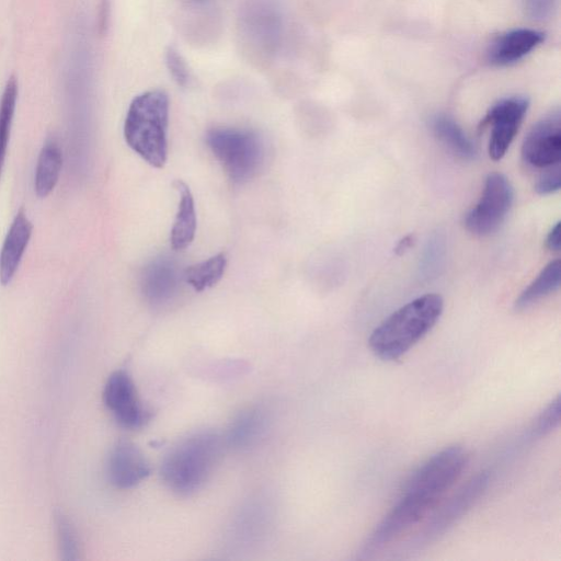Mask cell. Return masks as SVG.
<instances>
[{
  "mask_svg": "<svg viewBox=\"0 0 561 561\" xmlns=\"http://www.w3.org/2000/svg\"><path fill=\"white\" fill-rule=\"evenodd\" d=\"M525 13L533 20L543 21L548 19L557 0H522Z\"/></svg>",
  "mask_w": 561,
  "mask_h": 561,
  "instance_id": "obj_28",
  "label": "cell"
},
{
  "mask_svg": "<svg viewBox=\"0 0 561 561\" xmlns=\"http://www.w3.org/2000/svg\"><path fill=\"white\" fill-rule=\"evenodd\" d=\"M206 142L227 175L236 183L253 178L264 160V145L253 130L217 127L208 130Z\"/></svg>",
  "mask_w": 561,
  "mask_h": 561,
  "instance_id": "obj_4",
  "label": "cell"
},
{
  "mask_svg": "<svg viewBox=\"0 0 561 561\" xmlns=\"http://www.w3.org/2000/svg\"><path fill=\"white\" fill-rule=\"evenodd\" d=\"M468 460V453L462 446L453 445L439 450L411 474L402 494L434 508L460 478Z\"/></svg>",
  "mask_w": 561,
  "mask_h": 561,
  "instance_id": "obj_5",
  "label": "cell"
},
{
  "mask_svg": "<svg viewBox=\"0 0 561 561\" xmlns=\"http://www.w3.org/2000/svg\"><path fill=\"white\" fill-rule=\"evenodd\" d=\"M165 60L168 69L178 84L186 85L190 80V72L179 51L175 48L170 47L167 50Z\"/></svg>",
  "mask_w": 561,
  "mask_h": 561,
  "instance_id": "obj_27",
  "label": "cell"
},
{
  "mask_svg": "<svg viewBox=\"0 0 561 561\" xmlns=\"http://www.w3.org/2000/svg\"><path fill=\"white\" fill-rule=\"evenodd\" d=\"M543 170L536 182V192L540 195H549L559 191L561 185L560 163Z\"/></svg>",
  "mask_w": 561,
  "mask_h": 561,
  "instance_id": "obj_26",
  "label": "cell"
},
{
  "mask_svg": "<svg viewBox=\"0 0 561 561\" xmlns=\"http://www.w3.org/2000/svg\"><path fill=\"white\" fill-rule=\"evenodd\" d=\"M226 265V255L218 253L205 261L186 267L183 277L195 291L201 293L213 287L221 279Z\"/></svg>",
  "mask_w": 561,
  "mask_h": 561,
  "instance_id": "obj_21",
  "label": "cell"
},
{
  "mask_svg": "<svg viewBox=\"0 0 561 561\" xmlns=\"http://www.w3.org/2000/svg\"><path fill=\"white\" fill-rule=\"evenodd\" d=\"M546 34L534 28H514L492 41L485 57L490 65L504 67L513 65L537 48Z\"/></svg>",
  "mask_w": 561,
  "mask_h": 561,
  "instance_id": "obj_12",
  "label": "cell"
},
{
  "mask_svg": "<svg viewBox=\"0 0 561 561\" xmlns=\"http://www.w3.org/2000/svg\"><path fill=\"white\" fill-rule=\"evenodd\" d=\"M443 308V298L437 294L409 301L374 329L368 340L371 352L382 360L400 358L431 331Z\"/></svg>",
  "mask_w": 561,
  "mask_h": 561,
  "instance_id": "obj_2",
  "label": "cell"
},
{
  "mask_svg": "<svg viewBox=\"0 0 561 561\" xmlns=\"http://www.w3.org/2000/svg\"><path fill=\"white\" fill-rule=\"evenodd\" d=\"M57 539L61 559L69 561L78 558V545L70 523L59 514L56 518Z\"/></svg>",
  "mask_w": 561,
  "mask_h": 561,
  "instance_id": "obj_25",
  "label": "cell"
},
{
  "mask_svg": "<svg viewBox=\"0 0 561 561\" xmlns=\"http://www.w3.org/2000/svg\"><path fill=\"white\" fill-rule=\"evenodd\" d=\"M529 107L525 95L504 98L494 103L481 122V128L490 127L489 154L501 160L514 140Z\"/></svg>",
  "mask_w": 561,
  "mask_h": 561,
  "instance_id": "obj_9",
  "label": "cell"
},
{
  "mask_svg": "<svg viewBox=\"0 0 561 561\" xmlns=\"http://www.w3.org/2000/svg\"><path fill=\"white\" fill-rule=\"evenodd\" d=\"M546 247L558 252L560 250V221L556 222L546 237Z\"/></svg>",
  "mask_w": 561,
  "mask_h": 561,
  "instance_id": "obj_29",
  "label": "cell"
},
{
  "mask_svg": "<svg viewBox=\"0 0 561 561\" xmlns=\"http://www.w3.org/2000/svg\"><path fill=\"white\" fill-rule=\"evenodd\" d=\"M180 274L174 263L161 257L150 262L141 275V290L145 298L154 306L170 301L175 295Z\"/></svg>",
  "mask_w": 561,
  "mask_h": 561,
  "instance_id": "obj_14",
  "label": "cell"
},
{
  "mask_svg": "<svg viewBox=\"0 0 561 561\" xmlns=\"http://www.w3.org/2000/svg\"><path fill=\"white\" fill-rule=\"evenodd\" d=\"M445 256V239L440 233L433 234L427 241L421 259V273L425 277L437 275Z\"/></svg>",
  "mask_w": 561,
  "mask_h": 561,
  "instance_id": "obj_23",
  "label": "cell"
},
{
  "mask_svg": "<svg viewBox=\"0 0 561 561\" xmlns=\"http://www.w3.org/2000/svg\"><path fill=\"white\" fill-rule=\"evenodd\" d=\"M414 242H415L414 234H408V236L403 237L402 239L399 240V242L397 243V245L394 248L396 254L397 255L404 254L407 251H409L413 247Z\"/></svg>",
  "mask_w": 561,
  "mask_h": 561,
  "instance_id": "obj_30",
  "label": "cell"
},
{
  "mask_svg": "<svg viewBox=\"0 0 561 561\" xmlns=\"http://www.w3.org/2000/svg\"><path fill=\"white\" fill-rule=\"evenodd\" d=\"M151 467L141 449L129 440L117 442L107 458V477L118 489H130L144 481Z\"/></svg>",
  "mask_w": 561,
  "mask_h": 561,
  "instance_id": "obj_11",
  "label": "cell"
},
{
  "mask_svg": "<svg viewBox=\"0 0 561 561\" xmlns=\"http://www.w3.org/2000/svg\"><path fill=\"white\" fill-rule=\"evenodd\" d=\"M224 445V437L210 430L182 438L161 462L160 474L164 484L180 495L198 491L218 465Z\"/></svg>",
  "mask_w": 561,
  "mask_h": 561,
  "instance_id": "obj_1",
  "label": "cell"
},
{
  "mask_svg": "<svg viewBox=\"0 0 561 561\" xmlns=\"http://www.w3.org/2000/svg\"><path fill=\"white\" fill-rule=\"evenodd\" d=\"M267 417L261 408H249L240 412L231 422L226 443L236 448L254 444L265 431Z\"/></svg>",
  "mask_w": 561,
  "mask_h": 561,
  "instance_id": "obj_18",
  "label": "cell"
},
{
  "mask_svg": "<svg viewBox=\"0 0 561 561\" xmlns=\"http://www.w3.org/2000/svg\"><path fill=\"white\" fill-rule=\"evenodd\" d=\"M523 161L536 169L560 163L561 114L556 108L540 118L526 135L522 145Z\"/></svg>",
  "mask_w": 561,
  "mask_h": 561,
  "instance_id": "obj_10",
  "label": "cell"
},
{
  "mask_svg": "<svg viewBox=\"0 0 561 561\" xmlns=\"http://www.w3.org/2000/svg\"><path fill=\"white\" fill-rule=\"evenodd\" d=\"M179 193V206L170 232V243L173 250H184L194 240L196 232V210L193 194L188 185L176 180L173 182Z\"/></svg>",
  "mask_w": 561,
  "mask_h": 561,
  "instance_id": "obj_15",
  "label": "cell"
},
{
  "mask_svg": "<svg viewBox=\"0 0 561 561\" xmlns=\"http://www.w3.org/2000/svg\"><path fill=\"white\" fill-rule=\"evenodd\" d=\"M62 169V150L56 138L43 145L34 173V191L41 198L48 196L58 183Z\"/></svg>",
  "mask_w": 561,
  "mask_h": 561,
  "instance_id": "obj_16",
  "label": "cell"
},
{
  "mask_svg": "<svg viewBox=\"0 0 561 561\" xmlns=\"http://www.w3.org/2000/svg\"><path fill=\"white\" fill-rule=\"evenodd\" d=\"M560 424V397L557 396L536 417L529 435L531 438L542 437L556 430Z\"/></svg>",
  "mask_w": 561,
  "mask_h": 561,
  "instance_id": "obj_24",
  "label": "cell"
},
{
  "mask_svg": "<svg viewBox=\"0 0 561 561\" xmlns=\"http://www.w3.org/2000/svg\"><path fill=\"white\" fill-rule=\"evenodd\" d=\"M103 401L116 422L127 430H138L151 417L133 377L124 369L108 376L103 389Z\"/></svg>",
  "mask_w": 561,
  "mask_h": 561,
  "instance_id": "obj_8",
  "label": "cell"
},
{
  "mask_svg": "<svg viewBox=\"0 0 561 561\" xmlns=\"http://www.w3.org/2000/svg\"><path fill=\"white\" fill-rule=\"evenodd\" d=\"M245 23L249 33L262 41L263 44H273L277 39L282 26L279 12L274 3L260 0L250 5L245 13Z\"/></svg>",
  "mask_w": 561,
  "mask_h": 561,
  "instance_id": "obj_17",
  "label": "cell"
},
{
  "mask_svg": "<svg viewBox=\"0 0 561 561\" xmlns=\"http://www.w3.org/2000/svg\"><path fill=\"white\" fill-rule=\"evenodd\" d=\"M434 136L455 156L462 160H472L476 148L462 128L449 116L437 114L431 118Z\"/></svg>",
  "mask_w": 561,
  "mask_h": 561,
  "instance_id": "obj_19",
  "label": "cell"
},
{
  "mask_svg": "<svg viewBox=\"0 0 561 561\" xmlns=\"http://www.w3.org/2000/svg\"><path fill=\"white\" fill-rule=\"evenodd\" d=\"M33 231L23 208L19 209L4 237L0 250V283L5 286L13 279L25 253Z\"/></svg>",
  "mask_w": 561,
  "mask_h": 561,
  "instance_id": "obj_13",
  "label": "cell"
},
{
  "mask_svg": "<svg viewBox=\"0 0 561 561\" xmlns=\"http://www.w3.org/2000/svg\"><path fill=\"white\" fill-rule=\"evenodd\" d=\"M169 98L161 90L144 92L130 102L124 122L128 147L153 168L168 157Z\"/></svg>",
  "mask_w": 561,
  "mask_h": 561,
  "instance_id": "obj_3",
  "label": "cell"
},
{
  "mask_svg": "<svg viewBox=\"0 0 561 561\" xmlns=\"http://www.w3.org/2000/svg\"><path fill=\"white\" fill-rule=\"evenodd\" d=\"M18 95V80L14 76H11L4 85L0 99V178L9 147Z\"/></svg>",
  "mask_w": 561,
  "mask_h": 561,
  "instance_id": "obj_22",
  "label": "cell"
},
{
  "mask_svg": "<svg viewBox=\"0 0 561 561\" xmlns=\"http://www.w3.org/2000/svg\"><path fill=\"white\" fill-rule=\"evenodd\" d=\"M489 483L490 474L488 471H481L470 478L433 514L411 541V549H422L445 534L479 501Z\"/></svg>",
  "mask_w": 561,
  "mask_h": 561,
  "instance_id": "obj_6",
  "label": "cell"
},
{
  "mask_svg": "<svg viewBox=\"0 0 561 561\" xmlns=\"http://www.w3.org/2000/svg\"><path fill=\"white\" fill-rule=\"evenodd\" d=\"M513 198L514 192L508 179L499 172L490 173L479 202L466 214L467 230L479 237L496 231L505 220Z\"/></svg>",
  "mask_w": 561,
  "mask_h": 561,
  "instance_id": "obj_7",
  "label": "cell"
},
{
  "mask_svg": "<svg viewBox=\"0 0 561 561\" xmlns=\"http://www.w3.org/2000/svg\"><path fill=\"white\" fill-rule=\"evenodd\" d=\"M560 260L548 263L537 277L519 294L514 302L516 311H523L556 291L560 286Z\"/></svg>",
  "mask_w": 561,
  "mask_h": 561,
  "instance_id": "obj_20",
  "label": "cell"
}]
</instances>
